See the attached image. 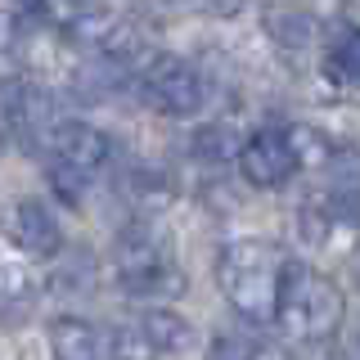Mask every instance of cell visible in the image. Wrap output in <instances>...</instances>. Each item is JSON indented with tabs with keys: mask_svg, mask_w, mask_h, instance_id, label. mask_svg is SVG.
Returning <instances> with one entry per match:
<instances>
[{
	"mask_svg": "<svg viewBox=\"0 0 360 360\" xmlns=\"http://www.w3.org/2000/svg\"><path fill=\"white\" fill-rule=\"evenodd\" d=\"M279 279H284V257L262 234L230 239L217 252V288L230 302V311L248 324H266L275 315Z\"/></svg>",
	"mask_w": 360,
	"mask_h": 360,
	"instance_id": "1",
	"label": "cell"
},
{
	"mask_svg": "<svg viewBox=\"0 0 360 360\" xmlns=\"http://www.w3.org/2000/svg\"><path fill=\"white\" fill-rule=\"evenodd\" d=\"M275 329L292 347H320L329 342L342 324V288L329 275L284 262V279H279V297H275Z\"/></svg>",
	"mask_w": 360,
	"mask_h": 360,
	"instance_id": "2",
	"label": "cell"
},
{
	"mask_svg": "<svg viewBox=\"0 0 360 360\" xmlns=\"http://www.w3.org/2000/svg\"><path fill=\"white\" fill-rule=\"evenodd\" d=\"M112 270H117L122 292H131V297H172L185 288L172 262V248L162 243V234L144 230V225L122 234L117 252H112Z\"/></svg>",
	"mask_w": 360,
	"mask_h": 360,
	"instance_id": "3",
	"label": "cell"
},
{
	"mask_svg": "<svg viewBox=\"0 0 360 360\" xmlns=\"http://www.w3.org/2000/svg\"><path fill=\"white\" fill-rule=\"evenodd\" d=\"M140 90L162 117H194L202 108V77L180 54H153L140 72Z\"/></svg>",
	"mask_w": 360,
	"mask_h": 360,
	"instance_id": "4",
	"label": "cell"
},
{
	"mask_svg": "<svg viewBox=\"0 0 360 360\" xmlns=\"http://www.w3.org/2000/svg\"><path fill=\"white\" fill-rule=\"evenodd\" d=\"M234 162H239V176L252 189H279L297 176L302 158L292 149L288 131H252L239 144V158H234Z\"/></svg>",
	"mask_w": 360,
	"mask_h": 360,
	"instance_id": "5",
	"label": "cell"
},
{
	"mask_svg": "<svg viewBox=\"0 0 360 360\" xmlns=\"http://www.w3.org/2000/svg\"><path fill=\"white\" fill-rule=\"evenodd\" d=\"M0 122L14 131L22 144H41L54 131V95L32 77L0 82Z\"/></svg>",
	"mask_w": 360,
	"mask_h": 360,
	"instance_id": "6",
	"label": "cell"
},
{
	"mask_svg": "<svg viewBox=\"0 0 360 360\" xmlns=\"http://www.w3.org/2000/svg\"><path fill=\"white\" fill-rule=\"evenodd\" d=\"M50 149H54V167L77 172L82 180H90L95 172H104V167H108L112 140H108V131L90 127V122H54Z\"/></svg>",
	"mask_w": 360,
	"mask_h": 360,
	"instance_id": "7",
	"label": "cell"
},
{
	"mask_svg": "<svg viewBox=\"0 0 360 360\" xmlns=\"http://www.w3.org/2000/svg\"><path fill=\"white\" fill-rule=\"evenodd\" d=\"M9 239H14L27 257H50L59 252V221H54V212L45 207L37 198H18L14 207H9Z\"/></svg>",
	"mask_w": 360,
	"mask_h": 360,
	"instance_id": "8",
	"label": "cell"
},
{
	"mask_svg": "<svg viewBox=\"0 0 360 360\" xmlns=\"http://www.w3.org/2000/svg\"><path fill=\"white\" fill-rule=\"evenodd\" d=\"M50 347L54 360H108V329L63 315V320L50 324Z\"/></svg>",
	"mask_w": 360,
	"mask_h": 360,
	"instance_id": "9",
	"label": "cell"
},
{
	"mask_svg": "<svg viewBox=\"0 0 360 360\" xmlns=\"http://www.w3.org/2000/svg\"><path fill=\"white\" fill-rule=\"evenodd\" d=\"M144 329V338L158 347V356H167V352H180V347L189 342V324L180 320V311H167V307H153V311H144L140 320H135Z\"/></svg>",
	"mask_w": 360,
	"mask_h": 360,
	"instance_id": "10",
	"label": "cell"
},
{
	"mask_svg": "<svg viewBox=\"0 0 360 360\" xmlns=\"http://www.w3.org/2000/svg\"><path fill=\"white\" fill-rule=\"evenodd\" d=\"M37 288H32V275L18 262H0V320H14L32 307Z\"/></svg>",
	"mask_w": 360,
	"mask_h": 360,
	"instance_id": "11",
	"label": "cell"
},
{
	"mask_svg": "<svg viewBox=\"0 0 360 360\" xmlns=\"http://www.w3.org/2000/svg\"><path fill=\"white\" fill-rule=\"evenodd\" d=\"M329 77L342 86H360V27H347L342 37L329 45Z\"/></svg>",
	"mask_w": 360,
	"mask_h": 360,
	"instance_id": "12",
	"label": "cell"
},
{
	"mask_svg": "<svg viewBox=\"0 0 360 360\" xmlns=\"http://www.w3.org/2000/svg\"><path fill=\"white\" fill-rule=\"evenodd\" d=\"M266 32L284 45H307L315 37V18L297 5H284V9H270L266 14Z\"/></svg>",
	"mask_w": 360,
	"mask_h": 360,
	"instance_id": "13",
	"label": "cell"
},
{
	"mask_svg": "<svg viewBox=\"0 0 360 360\" xmlns=\"http://www.w3.org/2000/svg\"><path fill=\"white\" fill-rule=\"evenodd\" d=\"M189 153L202 158V162H234L239 158V135L230 127H221V122H212V127H202L189 140Z\"/></svg>",
	"mask_w": 360,
	"mask_h": 360,
	"instance_id": "14",
	"label": "cell"
},
{
	"mask_svg": "<svg viewBox=\"0 0 360 360\" xmlns=\"http://www.w3.org/2000/svg\"><path fill=\"white\" fill-rule=\"evenodd\" d=\"M108 360H158V347L144 338L140 324H117L108 329Z\"/></svg>",
	"mask_w": 360,
	"mask_h": 360,
	"instance_id": "15",
	"label": "cell"
},
{
	"mask_svg": "<svg viewBox=\"0 0 360 360\" xmlns=\"http://www.w3.org/2000/svg\"><path fill=\"white\" fill-rule=\"evenodd\" d=\"M207 360H262V342L248 333H217L207 347Z\"/></svg>",
	"mask_w": 360,
	"mask_h": 360,
	"instance_id": "16",
	"label": "cell"
},
{
	"mask_svg": "<svg viewBox=\"0 0 360 360\" xmlns=\"http://www.w3.org/2000/svg\"><path fill=\"white\" fill-rule=\"evenodd\" d=\"M22 27H27V22H22L18 14H0V50H14Z\"/></svg>",
	"mask_w": 360,
	"mask_h": 360,
	"instance_id": "17",
	"label": "cell"
},
{
	"mask_svg": "<svg viewBox=\"0 0 360 360\" xmlns=\"http://www.w3.org/2000/svg\"><path fill=\"white\" fill-rule=\"evenodd\" d=\"M14 14L22 22H41L45 14H50V0H14Z\"/></svg>",
	"mask_w": 360,
	"mask_h": 360,
	"instance_id": "18",
	"label": "cell"
},
{
	"mask_svg": "<svg viewBox=\"0 0 360 360\" xmlns=\"http://www.w3.org/2000/svg\"><path fill=\"white\" fill-rule=\"evenodd\" d=\"M243 5H248V0H212V9H217V14H239Z\"/></svg>",
	"mask_w": 360,
	"mask_h": 360,
	"instance_id": "19",
	"label": "cell"
},
{
	"mask_svg": "<svg viewBox=\"0 0 360 360\" xmlns=\"http://www.w3.org/2000/svg\"><path fill=\"white\" fill-rule=\"evenodd\" d=\"M167 5H176V9H189V5H202V0H167Z\"/></svg>",
	"mask_w": 360,
	"mask_h": 360,
	"instance_id": "20",
	"label": "cell"
},
{
	"mask_svg": "<svg viewBox=\"0 0 360 360\" xmlns=\"http://www.w3.org/2000/svg\"><path fill=\"white\" fill-rule=\"evenodd\" d=\"M356 279H360V252H356Z\"/></svg>",
	"mask_w": 360,
	"mask_h": 360,
	"instance_id": "21",
	"label": "cell"
},
{
	"mask_svg": "<svg viewBox=\"0 0 360 360\" xmlns=\"http://www.w3.org/2000/svg\"><path fill=\"white\" fill-rule=\"evenodd\" d=\"M356 360H360V338H356Z\"/></svg>",
	"mask_w": 360,
	"mask_h": 360,
	"instance_id": "22",
	"label": "cell"
}]
</instances>
